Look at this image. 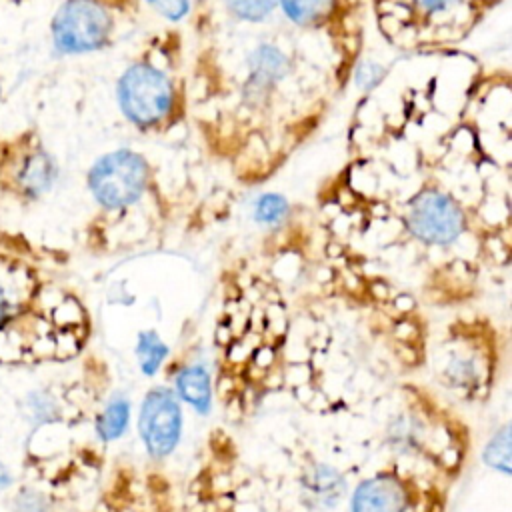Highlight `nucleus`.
<instances>
[{"label":"nucleus","mask_w":512,"mask_h":512,"mask_svg":"<svg viewBox=\"0 0 512 512\" xmlns=\"http://www.w3.org/2000/svg\"><path fill=\"white\" fill-rule=\"evenodd\" d=\"M128 420H130L128 400L126 398H112L96 418L94 426H96L98 438L104 440V442H112V440L120 438L128 428Z\"/></svg>","instance_id":"obj_12"},{"label":"nucleus","mask_w":512,"mask_h":512,"mask_svg":"<svg viewBox=\"0 0 512 512\" xmlns=\"http://www.w3.org/2000/svg\"><path fill=\"white\" fill-rule=\"evenodd\" d=\"M338 0H278V8L282 14L296 26H318L326 22Z\"/></svg>","instance_id":"obj_11"},{"label":"nucleus","mask_w":512,"mask_h":512,"mask_svg":"<svg viewBox=\"0 0 512 512\" xmlns=\"http://www.w3.org/2000/svg\"><path fill=\"white\" fill-rule=\"evenodd\" d=\"M4 96H6V88H4V78H2V74H0V106H2V102H4Z\"/></svg>","instance_id":"obj_23"},{"label":"nucleus","mask_w":512,"mask_h":512,"mask_svg":"<svg viewBox=\"0 0 512 512\" xmlns=\"http://www.w3.org/2000/svg\"><path fill=\"white\" fill-rule=\"evenodd\" d=\"M150 184L148 160L130 148L100 154L86 172V188L94 204L104 212H120L134 206Z\"/></svg>","instance_id":"obj_2"},{"label":"nucleus","mask_w":512,"mask_h":512,"mask_svg":"<svg viewBox=\"0 0 512 512\" xmlns=\"http://www.w3.org/2000/svg\"><path fill=\"white\" fill-rule=\"evenodd\" d=\"M116 102L122 116L140 130L166 122L176 106L172 78L152 62L130 64L116 82Z\"/></svg>","instance_id":"obj_3"},{"label":"nucleus","mask_w":512,"mask_h":512,"mask_svg":"<svg viewBox=\"0 0 512 512\" xmlns=\"http://www.w3.org/2000/svg\"><path fill=\"white\" fill-rule=\"evenodd\" d=\"M48 500L44 494L32 488H22L12 500V512H48Z\"/></svg>","instance_id":"obj_19"},{"label":"nucleus","mask_w":512,"mask_h":512,"mask_svg":"<svg viewBox=\"0 0 512 512\" xmlns=\"http://www.w3.org/2000/svg\"><path fill=\"white\" fill-rule=\"evenodd\" d=\"M176 390L184 402H188L196 412L208 414L212 402L210 374L204 366H186L176 376Z\"/></svg>","instance_id":"obj_10"},{"label":"nucleus","mask_w":512,"mask_h":512,"mask_svg":"<svg viewBox=\"0 0 512 512\" xmlns=\"http://www.w3.org/2000/svg\"><path fill=\"white\" fill-rule=\"evenodd\" d=\"M484 462L504 474H510V426H502L486 444L482 452Z\"/></svg>","instance_id":"obj_15"},{"label":"nucleus","mask_w":512,"mask_h":512,"mask_svg":"<svg viewBox=\"0 0 512 512\" xmlns=\"http://www.w3.org/2000/svg\"><path fill=\"white\" fill-rule=\"evenodd\" d=\"M408 232L428 246H450L466 230L464 208L448 192L424 188L418 192L406 210Z\"/></svg>","instance_id":"obj_5"},{"label":"nucleus","mask_w":512,"mask_h":512,"mask_svg":"<svg viewBox=\"0 0 512 512\" xmlns=\"http://www.w3.org/2000/svg\"><path fill=\"white\" fill-rule=\"evenodd\" d=\"M224 4L242 22H262L278 8V0H224Z\"/></svg>","instance_id":"obj_16"},{"label":"nucleus","mask_w":512,"mask_h":512,"mask_svg":"<svg viewBox=\"0 0 512 512\" xmlns=\"http://www.w3.org/2000/svg\"><path fill=\"white\" fill-rule=\"evenodd\" d=\"M10 484H12V472H10L8 466L0 460V494H2L4 490H8Z\"/></svg>","instance_id":"obj_22"},{"label":"nucleus","mask_w":512,"mask_h":512,"mask_svg":"<svg viewBox=\"0 0 512 512\" xmlns=\"http://www.w3.org/2000/svg\"><path fill=\"white\" fill-rule=\"evenodd\" d=\"M350 508L352 512H406L408 490L396 476H374L356 486Z\"/></svg>","instance_id":"obj_7"},{"label":"nucleus","mask_w":512,"mask_h":512,"mask_svg":"<svg viewBox=\"0 0 512 512\" xmlns=\"http://www.w3.org/2000/svg\"><path fill=\"white\" fill-rule=\"evenodd\" d=\"M24 412L26 418L34 424H46L50 420H54L56 414V402L54 398L44 392V390H32L26 398H24Z\"/></svg>","instance_id":"obj_17"},{"label":"nucleus","mask_w":512,"mask_h":512,"mask_svg":"<svg viewBox=\"0 0 512 512\" xmlns=\"http://www.w3.org/2000/svg\"><path fill=\"white\" fill-rule=\"evenodd\" d=\"M180 430L182 412L174 392L168 388H152L144 396L138 416V432L148 454L152 458L168 456L180 440Z\"/></svg>","instance_id":"obj_6"},{"label":"nucleus","mask_w":512,"mask_h":512,"mask_svg":"<svg viewBox=\"0 0 512 512\" xmlns=\"http://www.w3.org/2000/svg\"><path fill=\"white\" fill-rule=\"evenodd\" d=\"M460 0H414L416 8H420L426 14H444L452 10Z\"/></svg>","instance_id":"obj_21"},{"label":"nucleus","mask_w":512,"mask_h":512,"mask_svg":"<svg viewBox=\"0 0 512 512\" xmlns=\"http://www.w3.org/2000/svg\"><path fill=\"white\" fill-rule=\"evenodd\" d=\"M144 2L168 22H180L190 12V0H144Z\"/></svg>","instance_id":"obj_20"},{"label":"nucleus","mask_w":512,"mask_h":512,"mask_svg":"<svg viewBox=\"0 0 512 512\" xmlns=\"http://www.w3.org/2000/svg\"><path fill=\"white\" fill-rule=\"evenodd\" d=\"M60 180V164L38 128L0 132V202L32 208L46 200Z\"/></svg>","instance_id":"obj_1"},{"label":"nucleus","mask_w":512,"mask_h":512,"mask_svg":"<svg viewBox=\"0 0 512 512\" xmlns=\"http://www.w3.org/2000/svg\"><path fill=\"white\" fill-rule=\"evenodd\" d=\"M252 216L260 226L276 228L288 220L290 202L286 200V196H282L278 192H264L256 198Z\"/></svg>","instance_id":"obj_14"},{"label":"nucleus","mask_w":512,"mask_h":512,"mask_svg":"<svg viewBox=\"0 0 512 512\" xmlns=\"http://www.w3.org/2000/svg\"><path fill=\"white\" fill-rule=\"evenodd\" d=\"M302 490L308 506L334 508L346 492V480L336 468L316 464L302 476Z\"/></svg>","instance_id":"obj_9"},{"label":"nucleus","mask_w":512,"mask_h":512,"mask_svg":"<svg viewBox=\"0 0 512 512\" xmlns=\"http://www.w3.org/2000/svg\"><path fill=\"white\" fill-rule=\"evenodd\" d=\"M166 356H168V346L154 330H144L138 334L136 358L142 374L154 376Z\"/></svg>","instance_id":"obj_13"},{"label":"nucleus","mask_w":512,"mask_h":512,"mask_svg":"<svg viewBox=\"0 0 512 512\" xmlns=\"http://www.w3.org/2000/svg\"><path fill=\"white\" fill-rule=\"evenodd\" d=\"M386 78V68L380 62L364 60L354 70V84L360 90H374Z\"/></svg>","instance_id":"obj_18"},{"label":"nucleus","mask_w":512,"mask_h":512,"mask_svg":"<svg viewBox=\"0 0 512 512\" xmlns=\"http://www.w3.org/2000/svg\"><path fill=\"white\" fill-rule=\"evenodd\" d=\"M48 32L58 56L94 54L112 40L114 14L104 0H62L50 18Z\"/></svg>","instance_id":"obj_4"},{"label":"nucleus","mask_w":512,"mask_h":512,"mask_svg":"<svg viewBox=\"0 0 512 512\" xmlns=\"http://www.w3.org/2000/svg\"><path fill=\"white\" fill-rule=\"evenodd\" d=\"M288 68L290 62L282 48L270 42L258 44L248 56V78L244 84V94H254L256 98L264 96L288 74Z\"/></svg>","instance_id":"obj_8"}]
</instances>
